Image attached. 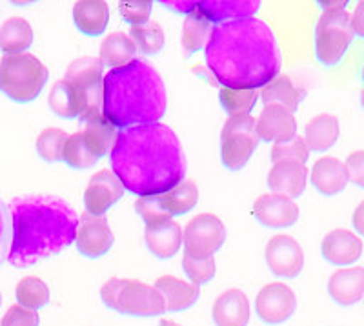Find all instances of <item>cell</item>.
Returning <instances> with one entry per match:
<instances>
[{"label": "cell", "mask_w": 364, "mask_h": 326, "mask_svg": "<svg viewBox=\"0 0 364 326\" xmlns=\"http://www.w3.org/2000/svg\"><path fill=\"white\" fill-rule=\"evenodd\" d=\"M204 61L217 83L233 90H257L281 71L275 33L257 17L213 26Z\"/></svg>", "instance_id": "6da1fadb"}, {"label": "cell", "mask_w": 364, "mask_h": 326, "mask_svg": "<svg viewBox=\"0 0 364 326\" xmlns=\"http://www.w3.org/2000/svg\"><path fill=\"white\" fill-rule=\"evenodd\" d=\"M109 162L124 190L139 199L170 191L186 174L181 142L173 130L161 122L122 130Z\"/></svg>", "instance_id": "7a4b0ae2"}, {"label": "cell", "mask_w": 364, "mask_h": 326, "mask_svg": "<svg viewBox=\"0 0 364 326\" xmlns=\"http://www.w3.org/2000/svg\"><path fill=\"white\" fill-rule=\"evenodd\" d=\"M11 243L8 263L28 268L38 261L57 256L75 243L79 215L66 201L55 195H26L13 199Z\"/></svg>", "instance_id": "3957f363"}, {"label": "cell", "mask_w": 364, "mask_h": 326, "mask_svg": "<svg viewBox=\"0 0 364 326\" xmlns=\"http://www.w3.org/2000/svg\"><path fill=\"white\" fill-rule=\"evenodd\" d=\"M102 113L117 130L154 124L166 113V88L148 61L136 58L129 66L104 75Z\"/></svg>", "instance_id": "277c9868"}, {"label": "cell", "mask_w": 364, "mask_h": 326, "mask_svg": "<svg viewBox=\"0 0 364 326\" xmlns=\"http://www.w3.org/2000/svg\"><path fill=\"white\" fill-rule=\"evenodd\" d=\"M97 57H79L68 66L66 73L51 88L48 104L63 119L90 120L102 117L104 75Z\"/></svg>", "instance_id": "5b68a950"}, {"label": "cell", "mask_w": 364, "mask_h": 326, "mask_svg": "<svg viewBox=\"0 0 364 326\" xmlns=\"http://www.w3.org/2000/svg\"><path fill=\"white\" fill-rule=\"evenodd\" d=\"M100 298L109 310L132 317H155L166 312L162 293L135 279L112 277L100 288Z\"/></svg>", "instance_id": "8992f818"}, {"label": "cell", "mask_w": 364, "mask_h": 326, "mask_svg": "<svg viewBox=\"0 0 364 326\" xmlns=\"http://www.w3.org/2000/svg\"><path fill=\"white\" fill-rule=\"evenodd\" d=\"M50 71L31 53L4 55L0 61V93L18 104H28L41 95Z\"/></svg>", "instance_id": "52a82bcc"}, {"label": "cell", "mask_w": 364, "mask_h": 326, "mask_svg": "<svg viewBox=\"0 0 364 326\" xmlns=\"http://www.w3.org/2000/svg\"><path fill=\"white\" fill-rule=\"evenodd\" d=\"M352 17L346 9L324 11L315 26V57L326 68L337 66L352 46Z\"/></svg>", "instance_id": "ba28073f"}, {"label": "cell", "mask_w": 364, "mask_h": 326, "mask_svg": "<svg viewBox=\"0 0 364 326\" xmlns=\"http://www.w3.org/2000/svg\"><path fill=\"white\" fill-rule=\"evenodd\" d=\"M257 122L252 115L230 117L220 132V159L224 168L239 172L252 159L259 144Z\"/></svg>", "instance_id": "9c48e42d"}, {"label": "cell", "mask_w": 364, "mask_h": 326, "mask_svg": "<svg viewBox=\"0 0 364 326\" xmlns=\"http://www.w3.org/2000/svg\"><path fill=\"white\" fill-rule=\"evenodd\" d=\"M199 203V188L193 181H182L170 191L154 197L136 199L135 211L146 224L171 219L193 210Z\"/></svg>", "instance_id": "30bf717a"}, {"label": "cell", "mask_w": 364, "mask_h": 326, "mask_svg": "<svg viewBox=\"0 0 364 326\" xmlns=\"http://www.w3.org/2000/svg\"><path fill=\"white\" fill-rule=\"evenodd\" d=\"M184 252L188 256L206 259L219 252L226 241V228L217 215L200 214L184 228Z\"/></svg>", "instance_id": "8fae6325"}, {"label": "cell", "mask_w": 364, "mask_h": 326, "mask_svg": "<svg viewBox=\"0 0 364 326\" xmlns=\"http://www.w3.org/2000/svg\"><path fill=\"white\" fill-rule=\"evenodd\" d=\"M297 298L294 290L284 283H269L257 293L255 312L262 322L277 326L286 322L295 314Z\"/></svg>", "instance_id": "7c38bea8"}, {"label": "cell", "mask_w": 364, "mask_h": 326, "mask_svg": "<svg viewBox=\"0 0 364 326\" xmlns=\"http://www.w3.org/2000/svg\"><path fill=\"white\" fill-rule=\"evenodd\" d=\"M113 231L109 226L106 215H91L84 211L82 217H79V228H77V237L75 244L79 252L90 259H99L106 256L113 246Z\"/></svg>", "instance_id": "4fadbf2b"}, {"label": "cell", "mask_w": 364, "mask_h": 326, "mask_svg": "<svg viewBox=\"0 0 364 326\" xmlns=\"http://www.w3.org/2000/svg\"><path fill=\"white\" fill-rule=\"evenodd\" d=\"M266 263L272 273L284 279H294L304 268V253L291 236L279 233L266 243Z\"/></svg>", "instance_id": "5bb4252c"}, {"label": "cell", "mask_w": 364, "mask_h": 326, "mask_svg": "<svg viewBox=\"0 0 364 326\" xmlns=\"http://www.w3.org/2000/svg\"><path fill=\"white\" fill-rule=\"evenodd\" d=\"M124 186L112 169H100L90 179L84 191V206L91 215H104L124 195Z\"/></svg>", "instance_id": "9a60e30c"}, {"label": "cell", "mask_w": 364, "mask_h": 326, "mask_svg": "<svg viewBox=\"0 0 364 326\" xmlns=\"http://www.w3.org/2000/svg\"><path fill=\"white\" fill-rule=\"evenodd\" d=\"M253 215L266 228H290L299 221V206L284 195L264 194L253 204Z\"/></svg>", "instance_id": "2e32d148"}, {"label": "cell", "mask_w": 364, "mask_h": 326, "mask_svg": "<svg viewBox=\"0 0 364 326\" xmlns=\"http://www.w3.org/2000/svg\"><path fill=\"white\" fill-rule=\"evenodd\" d=\"M257 122V135L264 142H288L297 137V120L286 107L269 104L264 106Z\"/></svg>", "instance_id": "e0dca14e"}, {"label": "cell", "mask_w": 364, "mask_h": 326, "mask_svg": "<svg viewBox=\"0 0 364 326\" xmlns=\"http://www.w3.org/2000/svg\"><path fill=\"white\" fill-rule=\"evenodd\" d=\"M321 252L330 265L346 268L363 256V241L346 228H336L323 239Z\"/></svg>", "instance_id": "ac0fdd59"}, {"label": "cell", "mask_w": 364, "mask_h": 326, "mask_svg": "<svg viewBox=\"0 0 364 326\" xmlns=\"http://www.w3.org/2000/svg\"><path fill=\"white\" fill-rule=\"evenodd\" d=\"M308 182V169L302 162L297 161H281L275 162L268 172L266 184L272 194L284 195L291 199L301 197Z\"/></svg>", "instance_id": "d6986e66"}, {"label": "cell", "mask_w": 364, "mask_h": 326, "mask_svg": "<svg viewBox=\"0 0 364 326\" xmlns=\"http://www.w3.org/2000/svg\"><path fill=\"white\" fill-rule=\"evenodd\" d=\"M144 243L149 253L157 259H171L182 246V228L173 219L155 221L146 224Z\"/></svg>", "instance_id": "ffe728a7"}, {"label": "cell", "mask_w": 364, "mask_h": 326, "mask_svg": "<svg viewBox=\"0 0 364 326\" xmlns=\"http://www.w3.org/2000/svg\"><path fill=\"white\" fill-rule=\"evenodd\" d=\"M328 293L341 306H352L364 298V268L346 266L336 270L328 279Z\"/></svg>", "instance_id": "44dd1931"}, {"label": "cell", "mask_w": 364, "mask_h": 326, "mask_svg": "<svg viewBox=\"0 0 364 326\" xmlns=\"http://www.w3.org/2000/svg\"><path fill=\"white\" fill-rule=\"evenodd\" d=\"M211 317L215 326H248L250 301L246 293L239 288L223 292L213 303Z\"/></svg>", "instance_id": "7402d4cb"}, {"label": "cell", "mask_w": 364, "mask_h": 326, "mask_svg": "<svg viewBox=\"0 0 364 326\" xmlns=\"http://www.w3.org/2000/svg\"><path fill=\"white\" fill-rule=\"evenodd\" d=\"M310 181L315 190L324 197H333L341 194L348 184V175L344 162L336 157H321L311 168Z\"/></svg>", "instance_id": "603a6c76"}, {"label": "cell", "mask_w": 364, "mask_h": 326, "mask_svg": "<svg viewBox=\"0 0 364 326\" xmlns=\"http://www.w3.org/2000/svg\"><path fill=\"white\" fill-rule=\"evenodd\" d=\"M155 288L162 293L166 312H184L199 301V286L182 281L173 275H162L155 281Z\"/></svg>", "instance_id": "cb8c5ba5"}, {"label": "cell", "mask_w": 364, "mask_h": 326, "mask_svg": "<svg viewBox=\"0 0 364 326\" xmlns=\"http://www.w3.org/2000/svg\"><path fill=\"white\" fill-rule=\"evenodd\" d=\"M259 9V0H199V11L217 24L255 17Z\"/></svg>", "instance_id": "d4e9b609"}, {"label": "cell", "mask_w": 364, "mask_h": 326, "mask_svg": "<svg viewBox=\"0 0 364 326\" xmlns=\"http://www.w3.org/2000/svg\"><path fill=\"white\" fill-rule=\"evenodd\" d=\"M73 22L86 37H99L109 22L108 2L104 0H79L73 6Z\"/></svg>", "instance_id": "484cf974"}, {"label": "cell", "mask_w": 364, "mask_h": 326, "mask_svg": "<svg viewBox=\"0 0 364 326\" xmlns=\"http://www.w3.org/2000/svg\"><path fill=\"white\" fill-rule=\"evenodd\" d=\"M339 119L330 113H318L308 120L306 128H304V142L308 149L317 153L328 152L331 146L336 144L339 139Z\"/></svg>", "instance_id": "4316f807"}, {"label": "cell", "mask_w": 364, "mask_h": 326, "mask_svg": "<svg viewBox=\"0 0 364 326\" xmlns=\"http://www.w3.org/2000/svg\"><path fill=\"white\" fill-rule=\"evenodd\" d=\"M136 48L129 35L122 31L108 35L100 44V62L102 66H108L109 70H119V68L129 66L136 61Z\"/></svg>", "instance_id": "83f0119b"}, {"label": "cell", "mask_w": 364, "mask_h": 326, "mask_svg": "<svg viewBox=\"0 0 364 326\" xmlns=\"http://www.w3.org/2000/svg\"><path fill=\"white\" fill-rule=\"evenodd\" d=\"M259 97L264 102V106L277 104V106L286 107L294 113L297 112V107L301 106L302 99H304V90L295 86L290 77H275L272 83L261 88Z\"/></svg>", "instance_id": "f1b7e54d"}, {"label": "cell", "mask_w": 364, "mask_h": 326, "mask_svg": "<svg viewBox=\"0 0 364 326\" xmlns=\"http://www.w3.org/2000/svg\"><path fill=\"white\" fill-rule=\"evenodd\" d=\"M33 44V29L28 21L11 17L0 26V50L4 55H21Z\"/></svg>", "instance_id": "f546056e"}, {"label": "cell", "mask_w": 364, "mask_h": 326, "mask_svg": "<svg viewBox=\"0 0 364 326\" xmlns=\"http://www.w3.org/2000/svg\"><path fill=\"white\" fill-rule=\"evenodd\" d=\"M119 133V130L102 115L86 120V128H84L82 135L91 152L95 153V157L102 159L104 155H109L113 152Z\"/></svg>", "instance_id": "4dcf8cb0"}, {"label": "cell", "mask_w": 364, "mask_h": 326, "mask_svg": "<svg viewBox=\"0 0 364 326\" xmlns=\"http://www.w3.org/2000/svg\"><path fill=\"white\" fill-rule=\"evenodd\" d=\"M211 31H213V22L199 11V6L195 11L186 15L184 24H182V46L188 53H197V51L206 50L210 42Z\"/></svg>", "instance_id": "1f68e13d"}, {"label": "cell", "mask_w": 364, "mask_h": 326, "mask_svg": "<svg viewBox=\"0 0 364 326\" xmlns=\"http://www.w3.org/2000/svg\"><path fill=\"white\" fill-rule=\"evenodd\" d=\"M129 38L135 44L136 51H141L142 55H157L161 53L164 48V29L161 24L149 21L142 26H135L129 28Z\"/></svg>", "instance_id": "d6a6232c"}, {"label": "cell", "mask_w": 364, "mask_h": 326, "mask_svg": "<svg viewBox=\"0 0 364 326\" xmlns=\"http://www.w3.org/2000/svg\"><path fill=\"white\" fill-rule=\"evenodd\" d=\"M97 161H99V159H97L95 153L90 149L82 132H77L73 133V135L68 137L63 152V162H66V164L73 169H87L93 168V166L97 164Z\"/></svg>", "instance_id": "836d02e7"}, {"label": "cell", "mask_w": 364, "mask_h": 326, "mask_svg": "<svg viewBox=\"0 0 364 326\" xmlns=\"http://www.w3.org/2000/svg\"><path fill=\"white\" fill-rule=\"evenodd\" d=\"M17 301L24 308L37 312L50 303V288L38 277L28 275L17 285Z\"/></svg>", "instance_id": "e575fe53"}, {"label": "cell", "mask_w": 364, "mask_h": 326, "mask_svg": "<svg viewBox=\"0 0 364 326\" xmlns=\"http://www.w3.org/2000/svg\"><path fill=\"white\" fill-rule=\"evenodd\" d=\"M259 99L257 90H233V88H220L219 102L224 107V112L230 117L250 115L253 106Z\"/></svg>", "instance_id": "d590c367"}, {"label": "cell", "mask_w": 364, "mask_h": 326, "mask_svg": "<svg viewBox=\"0 0 364 326\" xmlns=\"http://www.w3.org/2000/svg\"><path fill=\"white\" fill-rule=\"evenodd\" d=\"M68 141V135L58 128L42 130L37 137L35 148H37L38 157L46 162H63L64 144Z\"/></svg>", "instance_id": "8d00e7d4"}, {"label": "cell", "mask_w": 364, "mask_h": 326, "mask_svg": "<svg viewBox=\"0 0 364 326\" xmlns=\"http://www.w3.org/2000/svg\"><path fill=\"white\" fill-rule=\"evenodd\" d=\"M182 270H184V273H186V277L190 279L191 285H206V283H210L211 279L215 277V257L199 259V257L188 256V253L184 252V257H182Z\"/></svg>", "instance_id": "74e56055"}, {"label": "cell", "mask_w": 364, "mask_h": 326, "mask_svg": "<svg viewBox=\"0 0 364 326\" xmlns=\"http://www.w3.org/2000/svg\"><path fill=\"white\" fill-rule=\"evenodd\" d=\"M310 157V149H308L306 142L302 137H295L288 142H281V144H273L272 148V162H281V161H297L304 162Z\"/></svg>", "instance_id": "f35d334b"}, {"label": "cell", "mask_w": 364, "mask_h": 326, "mask_svg": "<svg viewBox=\"0 0 364 326\" xmlns=\"http://www.w3.org/2000/svg\"><path fill=\"white\" fill-rule=\"evenodd\" d=\"M151 8H154L151 0H128V2H120L119 4L120 17L124 19L132 28L149 22Z\"/></svg>", "instance_id": "ab89813d"}, {"label": "cell", "mask_w": 364, "mask_h": 326, "mask_svg": "<svg viewBox=\"0 0 364 326\" xmlns=\"http://www.w3.org/2000/svg\"><path fill=\"white\" fill-rule=\"evenodd\" d=\"M41 319L35 310H28L21 305L9 306L4 314L2 325L0 326H38Z\"/></svg>", "instance_id": "60d3db41"}, {"label": "cell", "mask_w": 364, "mask_h": 326, "mask_svg": "<svg viewBox=\"0 0 364 326\" xmlns=\"http://www.w3.org/2000/svg\"><path fill=\"white\" fill-rule=\"evenodd\" d=\"M344 168H346L348 181L359 188H364V152L350 153L344 162Z\"/></svg>", "instance_id": "b9f144b4"}, {"label": "cell", "mask_w": 364, "mask_h": 326, "mask_svg": "<svg viewBox=\"0 0 364 326\" xmlns=\"http://www.w3.org/2000/svg\"><path fill=\"white\" fill-rule=\"evenodd\" d=\"M161 6H164L166 9H171L175 13H181V15H190L191 11L197 9L199 6V0H161Z\"/></svg>", "instance_id": "7bdbcfd3"}, {"label": "cell", "mask_w": 364, "mask_h": 326, "mask_svg": "<svg viewBox=\"0 0 364 326\" xmlns=\"http://www.w3.org/2000/svg\"><path fill=\"white\" fill-rule=\"evenodd\" d=\"M352 29L353 33L364 37V2H359L352 15Z\"/></svg>", "instance_id": "ee69618b"}, {"label": "cell", "mask_w": 364, "mask_h": 326, "mask_svg": "<svg viewBox=\"0 0 364 326\" xmlns=\"http://www.w3.org/2000/svg\"><path fill=\"white\" fill-rule=\"evenodd\" d=\"M352 223L353 228L357 230V233H360V236L364 237V201L355 208V211H353Z\"/></svg>", "instance_id": "f6af8a7d"}, {"label": "cell", "mask_w": 364, "mask_h": 326, "mask_svg": "<svg viewBox=\"0 0 364 326\" xmlns=\"http://www.w3.org/2000/svg\"><path fill=\"white\" fill-rule=\"evenodd\" d=\"M4 237H6V214L2 204H0V246H2V243H4Z\"/></svg>", "instance_id": "bcb514c9"}, {"label": "cell", "mask_w": 364, "mask_h": 326, "mask_svg": "<svg viewBox=\"0 0 364 326\" xmlns=\"http://www.w3.org/2000/svg\"><path fill=\"white\" fill-rule=\"evenodd\" d=\"M318 6H323L324 11H333V9H344L346 2H318Z\"/></svg>", "instance_id": "7dc6e473"}, {"label": "cell", "mask_w": 364, "mask_h": 326, "mask_svg": "<svg viewBox=\"0 0 364 326\" xmlns=\"http://www.w3.org/2000/svg\"><path fill=\"white\" fill-rule=\"evenodd\" d=\"M157 326H181V325H178V322H175V321H170V319H162V321L159 322Z\"/></svg>", "instance_id": "c3c4849f"}, {"label": "cell", "mask_w": 364, "mask_h": 326, "mask_svg": "<svg viewBox=\"0 0 364 326\" xmlns=\"http://www.w3.org/2000/svg\"><path fill=\"white\" fill-rule=\"evenodd\" d=\"M360 106L364 107V88H363V91H360Z\"/></svg>", "instance_id": "681fc988"}, {"label": "cell", "mask_w": 364, "mask_h": 326, "mask_svg": "<svg viewBox=\"0 0 364 326\" xmlns=\"http://www.w3.org/2000/svg\"><path fill=\"white\" fill-rule=\"evenodd\" d=\"M360 80H363V84H364V66H363V71H360Z\"/></svg>", "instance_id": "f907efd6"}, {"label": "cell", "mask_w": 364, "mask_h": 326, "mask_svg": "<svg viewBox=\"0 0 364 326\" xmlns=\"http://www.w3.org/2000/svg\"><path fill=\"white\" fill-rule=\"evenodd\" d=\"M0 305H2V295H0Z\"/></svg>", "instance_id": "816d5d0a"}]
</instances>
